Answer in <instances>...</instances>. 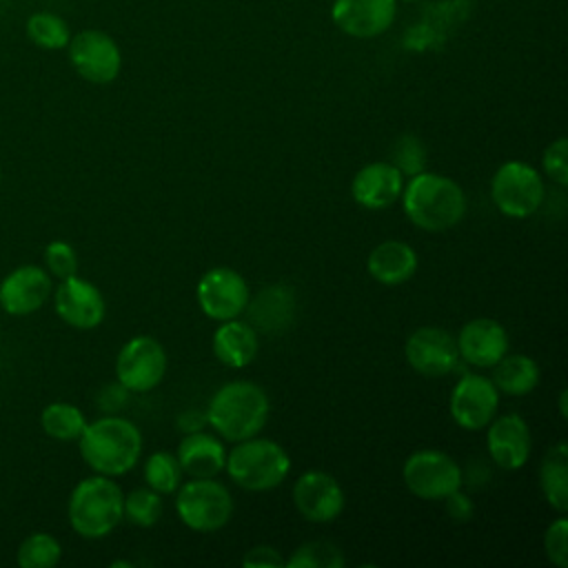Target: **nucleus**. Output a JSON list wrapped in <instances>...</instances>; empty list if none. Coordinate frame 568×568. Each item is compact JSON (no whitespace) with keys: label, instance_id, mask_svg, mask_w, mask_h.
Returning a JSON list of instances; mask_svg holds the SVG:
<instances>
[{"label":"nucleus","instance_id":"obj_37","mask_svg":"<svg viewBox=\"0 0 568 568\" xmlns=\"http://www.w3.org/2000/svg\"><path fill=\"white\" fill-rule=\"evenodd\" d=\"M442 501H444V508H446L448 517L453 521H457V524H466L475 515V504H473V499L466 493H462V488L453 490Z\"/></svg>","mask_w":568,"mask_h":568},{"label":"nucleus","instance_id":"obj_3","mask_svg":"<svg viewBox=\"0 0 568 568\" xmlns=\"http://www.w3.org/2000/svg\"><path fill=\"white\" fill-rule=\"evenodd\" d=\"M80 455L84 464L98 475L118 477L129 473L142 455L140 428L118 415H104L84 426L78 437Z\"/></svg>","mask_w":568,"mask_h":568},{"label":"nucleus","instance_id":"obj_21","mask_svg":"<svg viewBox=\"0 0 568 568\" xmlns=\"http://www.w3.org/2000/svg\"><path fill=\"white\" fill-rule=\"evenodd\" d=\"M248 324L255 328V333L277 335L286 331L295 320V293L286 284H271L262 288L255 297H248L246 304Z\"/></svg>","mask_w":568,"mask_h":568},{"label":"nucleus","instance_id":"obj_24","mask_svg":"<svg viewBox=\"0 0 568 568\" xmlns=\"http://www.w3.org/2000/svg\"><path fill=\"white\" fill-rule=\"evenodd\" d=\"M260 348L255 328L242 320H226L213 333V355L229 368L248 366Z\"/></svg>","mask_w":568,"mask_h":568},{"label":"nucleus","instance_id":"obj_20","mask_svg":"<svg viewBox=\"0 0 568 568\" xmlns=\"http://www.w3.org/2000/svg\"><path fill=\"white\" fill-rule=\"evenodd\" d=\"M404 189V175L390 162H371L362 166L353 182L351 195L353 200L368 211H382L395 204Z\"/></svg>","mask_w":568,"mask_h":568},{"label":"nucleus","instance_id":"obj_41","mask_svg":"<svg viewBox=\"0 0 568 568\" xmlns=\"http://www.w3.org/2000/svg\"><path fill=\"white\" fill-rule=\"evenodd\" d=\"M559 413H561V417H566V390H561V395H559Z\"/></svg>","mask_w":568,"mask_h":568},{"label":"nucleus","instance_id":"obj_6","mask_svg":"<svg viewBox=\"0 0 568 568\" xmlns=\"http://www.w3.org/2000/svg\"><path fill=\"white\" fill-rule=\"evenodd\" d=\"M175 510L186 528L215 532L231 521L233 497L229 488L213 477H191L175 490Z\"/></svg>","mask_w":568,"mask_h":568},{"label":"nucleus","instance_id":"obj_15","mask_svg":"<svg viewBox=\"0 0 568 568\" xmlns=\"http://www.w3.org/2000/svg\"><path fill=\"white\" fill-rule=\"evenodd\" d=\"M53 306L64 324L80 331L100 326L106 315V302L100 288L78 275L60 280L53 295Z\"/></svg>","mask_w":568,"mask_h":568},{"label":"nucleus","instance_id":"obj_27","mask_svg":"<svg viewBox=\"0 0 568 568\" xmlns=\"http://www.w3.org/2000/svg\"><path fill=\"white\" fill-rule=\"evenodd\" d=\"M27 38L44 51H62L71 40L69 22L53 11H33L24 22Z\"/></svg>","mask_w":568,"mask_h":568},{"label":"nucleus","instance_id":"obj_42","mask_svg":"<svg viewBox=\"0 0 568 568\" xmlns=\"http://www.w3.org/2000/svg\"><path fill=\"white\" fill-rule=\"evenodd\" d=\"M404 2H422V0H404Z\"/></svg>","mask_w":568,"mask_h":568},{"label":"nucleus","instance_id":"obj_38","mask_svg":"<svg viewBox=\"0 0 568 568\" xmlns=\"http://www.w3.org/2000/svg\"><path fill=\"white\" fill-rule=\"evenodd\" d=\"M242 566H257V568H273L284 566V557L273 546H253L244 552Z\"/></svg>","mask_w":568,"mask_h":568},{"label":"nucleus","instance_id":"obj_5","mask_svg":"<svg viewBox=\"0 0 568 568\" xmlns=\"http://www.w3.org/2000/svg\"><path fill=\"white\" fill-rule=\"evenodd\" d=\"M224 470L240 488L264 493L286 479L291 470V457L284 446L273 439L248 437L235 442V446L226 453Z\"/></svg>","mask_w":568,"mask_h":568},{"label":"nucleus","instance_id":"obj_11","mask_svg":"<svg viewBox=\"0 0 568 568\" xmlns=\"http://www.w3.org/2000/svg\"><path fill=\"white\" fill-rule=\"evenodd\" d=\"M195 297L206 317L226 322L244 313L251 293L246 280L237 271L229 266H213L200 277Z\"/></svg>","mask_w":568,"mask_h":568},{"label":"nucleus","instance_id":"obj_29","mask_svg":"<svg viewBox=\"0 0 568 568\" xmlns=\"http://www.w3.org/2000/svg\"><path fill=\"white\" fill-rule=\"evenodd\" d=\"M144 481L160 495H173L182 484V466L173 453L158 450L144 462Z\"/></svg>","mask_w":568,"mask_h":568},{"label":"nucleus","instance_id":"obj_9","mask_svg":"<svg viewBox=\"0 0 568 568\" xmlns=\"http://www.w3.org/2000/svg\"><path fill=\"white\" fill-rule=\"evenodd\" d=\"M67 53L75 73L91 84H109L122 71V51L102 29H82L71 33Z\"/></svg>","mask_w":568,"mask_h":568},{"label":"nucleus","instance_id":"obj_16","mask_svg":"<svg viewBox=\"0 0 568 568\" xmlns=\"http://www.w3.org/2000/svg\"><path fill=\"white\" fill-rule=\"evenodd\" d=\"M397 16V0H333V24L359 40L377 38L390 29Z\"/></svg>","mask_w":568,"mask_h":568},{"label":"nucleus","instance_id":"obj_43","mask_svg":"<svg viewBox=\"0 0 568 568\" xmlns=\"http://www.w3.org/2000/svg\"><path fill=\"white\" fill-rule=\"evenodd\" d=\"M0 180H2V171H0Z\"/></svg>","mask_w":568,"mask_h":568},{"label":"nucleus","instance_id":"obj_17","mask_svg":"<svg viewBox=\"0 0 568 568\" xmlns=\"http://www.w3.org/2000/svg\"><path fill=\"white\" fill-rule=\"evenodd\" d=\"M486 428V448L499 468L519 470L526 466L532 450V435L521 415H495Z\"/></svg>","mask_w":568,"mask_h":568},{"label":"nucleus","instance_id":"obj_30","mask_svg":"<svg viewBox=\"0 0 568 568\" xmlns=\"http://www.w3.org/2000/svg\"><path fill=\"white\" fill-rule=\"evenodd\" d=\"M62 557L60 541L49 532H33L18 546L20 568H53Z\"/></svg>","mask_w":568,"mask_h":568},{"label":"nucleus","instance_id":"obj_36","mask_svg":"<svg viewBox=\"0 0 568 568\" xmlns=\"http://www.w3.org/2000/svg\"><path fill=\"white\" fill-rule=\"evenodd\" d=\"M568 521L566 517H557L544 532V550L546 557L557 566L566 568L568 566Z\"/></svg>","mask_w":568,"mask_h":568},{"label":"nucleus","instance_id":"obj_23","mask_svg":"<svg viewBox=\"0 0 568 568\" xmlns=\"http://www.w3.org/2000/svg\"><path fill=\"white\" fill-rule=\"evenodd\" d=\"M175 457L189 477H215L224 470L226 448L217 437L195 430L182 437Z\"/></svg>","mask_w":568,"mask_h":568},{"label":"nucleus","instance_id":"obj_28","mask_svg":"<svg viewBox=\"0 0 568 568\" xmlns=\"http://www.w3.org/2000/svg\"><path fill=\"white\" fill-rule=\"evenodd\" d=\"M40 426L42 430L58 442H73L82 435L87 426V417L82 410L69 402H53L44 406L40 415Z\"/></svg>","mask_w":568,"mask_h":568},{"label":"nucleus","instance_id":"obj_14","mask_svg":"<svg viewBox=\"0 0 568 568\" xmlns=\"http://www.w3.org/2000/svg\"><path fill=\"white\" fill-rule=\"evenodd\" d=\"M344 490L326 470H306L293 484V504L297 513L313 524H328L344 510Z\"/></svg>","mask_w":568,"mask_h":568},{"label":"nucleus","instance_id":"obj_12","mask_svg":"<svg viewBox=\"0 0 568 568\" xmlns=\"http://www.w3.org/2000/svg\"><path fill=\"white\" fill-rule=\"evenodd\" d=\"M499 390L490 377L466 373L450 390L448 408L453 422L464 430H481L497 415Z\"/></svg>","mask_w":568,"mask_h":568},{"label":"nucleus","instance_id":"obj_1","mask_svg":"<svg viewBox=\"0 0 568 568\" xmlns=\"http://www.w3.org/2000/svg\"><path fill=\"white\" fill-rule=\"evenodd\" d=\"M399 200L406 217L428 233L448 231L466 215L464 189L453 178L430 173L426 169L410 175Z\"/></svg>","mask_w":568,"mask_h":568},{"label":"nucleus","instance_id":"obj_13","mask_svg":"<svg viewBox=\"0 0 568 568\" xmlns=\"http://www.w3.org/2000/svg\"><path fill=\"white\" fill-rule=\"evenodd\" d=\"M404 355L408 366L424 377H444L459 368L455 337L439 326H419L406 339Z\"/></svg>","mask_w":568,"mask_h":568},{"label":"nucleus","instance_id":"obj_7","mask_svg":"<svg viewBox=\"0 0 568 568\" xmlns=\"http://www.w3.org/2000/svg\"><path fill=\"white\" fill-rule=\"evenodd\" d=\"M546 195L544 180L537 169L526 162L508 160L504 162L490 180L493 204L506 217L524 220L539 211Z\"/></svg>","mask_w":568,"mask_h":568},{"label":"nucleus","instance_id":"obj_34","mask_svg":"<svg viewBox=\"0 0 568 568\" xmlns=\"http://www.w3.org/2000/svg\"><path fill=\"white\" fill-rule=\"evenodd\" d=\"M44 264L49 273L58 280L78 275V255L69 242H62V240L49 242L44 248Z\"/></svg>","mask_w":568,"mask_h":568},{"label":"nucleus","instance_id":"obj_22","mask_svg":"<svg viewBox=\"0 0 568 568\" xmlns=\"http://www.w3.org/2000/svg\"><path fill=\"white\" fill-rule=\"evenodd\" d=\"M417 253L402 240L379 242L366 257L368 275L384 286H399L408 282L417 271Z\"/></svg>","mask_w":568,"mask_h":568},{"label":"nucleus","instance_id":"obj_26","mask_svg":"<svg viewBox=\"0 0 568 568\" xmlns=\"http://www.w3.org/2000/svg\"><path fill=\"white\" fill-rule=\"evenodd\" d=\"M539 488L544 499L557 510L566 513L568 508V446L557 442L541 459L539 466Z\"/></svg>","mask_w":568,"mask_h":568},{"label":"nucleus","instance_id":"obj_19","mask_svg":"<svg viewBox=\"0 0 568 568\" xmlns=\"http://www.w3.org/2000/svg\"><path fill=\"white\" fill-rule=\"evenodd\" d=\"M51 295V275L33 264L13 268L0 282V306L9 315H29Z\"/></svg>","mask_w":568,"mask_h":568},{"label":"nucleus","instance_id":"obj_33","mask_svg":"<svg viewBox=\"0 0 568 568\" xmlns=\"http://www.w3.org/2000/svg\"><path fill=\"white\" fill-rule=\"evenodd\" d=\"M390 164H395L399 169V173L406 178L417 175L419 171H424L426 166V149L422 144V140L413 133H404L397 138V142L393 144V160Z\"/></svg>","mask_w":568,"mask_h":568},{"label":"nucleus","instance_id":"obj_8","mask_svg":"<svg viewBox=\"0 0 568 568\" xmlns=\"http://www.w3.org/2000/svg\"><path fill=\"white\" fill-rule=\"evenodd\" d=\"M406 488L426 501H442L453 490L462 488V468L444 450L422 448L406 457L402 466Z\"/></svg>","mask_w":568,"mask_h":568},{"label":"nucleus","instance_id":"obj_31","mask_svg":"<svg viewBox=\"0 0 568 568\" xmlns=\"http://www.w3.org/2000/svg\"><path fill=\"white\" fill-rule=\"evenodd\" d=\"M346 559L342 550L331 541H306L293 550L284 566L288 568H344Z\"/></svg>","mask_w":568,"mask_h":568},{"label":"nucleus","instance_id":"obj_10","mask_svg":"<svg viewBox=\"0 0 568 568\" xmlns=\"http://www.w3.org/2000/svg\"><path fill=\"white\" fill-rule=\"evenodd\" d=\"M166 373V351L151 335L131 337L115 357V377L131 393L153 390Z\"/></svg>","mask_w":568,"mask_h":568},{"label":"nucleus","instance_id":"obj_39","mask_svg":"<svg viewBox=\"0 0 568 568\" xmlns=\"http://www.w3.org/2000/svg\"><path fill=\"white\" fill-rule=\"evenodd\" d=\"M129 388H124L120 382H115V384H109V386H104L102 390H100V395H98V404H100V408L102 410H106L109 415H113V413H118L124 404H126V399H129Z\"/></svg>","mask_w":568,"mask_h":568},{"label":"nucleus","instance_id":"obj_32","mask_svg":"<svg viewBox=\"0 0 568 568\" xmlns=\"http://www.w3.org/2000/svg\"><path fill=\"white\" fill-rule=\"evenodd\" d=\"M124 517L140 528H149L158 524L162 517V497L160 493L146 488H135L129 495H124V506H122Z\"/></svg>","mask_w":568,"mask_h":568},{"label":"nucleus","instance_id":"obj_25","mask_svg":"<svg viewBox=\"0 0 568 568\" xmlns=\"http://www.w3.org/2000/svg\"><path fill=\"white\" fill-rule=\"evenodd\" d=\"M493 384L497 386L499 393L510 395V397H524L532 393L539 384V366L532 357L524 353L515 355H504L495 366H493Z\"/></svg>","mask_w":568,"mask_h":568},{"label":"nucleus","instance_id":"obj_18","mask_svg":"<svg viewBox=\"0 0 568 568\" xmlns=\"http://www.w3.org/2000/svg\"><path fill=\"white\" fill-rule=\"evenodd\" d=\"M455 342L459 357L479 368H493L510 346L506 328L490 317H475L466 322Z\"/></svg>","mask_w":568,"mask_h":568},{"label":"nucleus","instance_id":"obj_4","mask_svg":"<svg viewBox=\"0 0 568 568\" xmlns=\"http://www.w3.org/2000/svg\"><path fill=\"white\" fill-rule=\"evenodd\" d=\"M122 488L106 475L82 479L69 497V524L84 539H102L122 521Z\"/></svg>","mask_w":568,"mask_h":568},{"label":"nucleus","instance_id":"obj_35","mask_svg":"<svg viewBox=\"0 0 568 568\" xmlns=\"http://www.w3.org/2000/svg\"><path fill=\"white\" fill-rule=\"evenodd\" d=\"M568 140L566 135H559L557 140H552L546 149H544V155H541V164H544V171L546 175L559 184V186H566L568 184Z\"/></svg>","mask_w":568,"mask_h":568},{"label":"nucleus","instance_id":"obj_40","mask_svg":"<svg viewBox=\"0 0 568 568\" xmlns=\"http://www.w3.org/2000/svg\"><path fill=\"white\" fill-rule=\"evenodd\" d=\"M204 426H209V424H206V413H200V410H195V408L182 410V413L178 415V419H175V428L182 430L184 435L195 433V430H204Z\"/></svg>","mask_w":568,"mask_h":568},{"label":"nucleus","instance_id":"obj_2","mask_svg":"<svg viewBox=\"0 0 568 568\" xmlns=\"http://www.w3.org/2000/svg\"><path fill=\"white\" fill-rule=\"evenodd\" d=\"M206 424L226 442L255 437L268 419L271 402L262 386L248 379L222 384L206 406Z\"/></svg>","mask_w":568,"mask_h":568}]
</instances>
